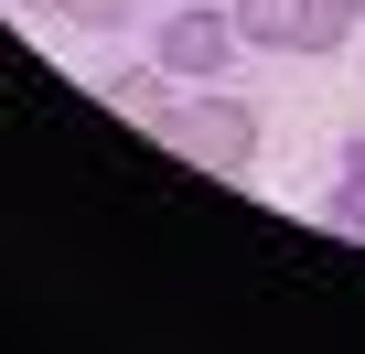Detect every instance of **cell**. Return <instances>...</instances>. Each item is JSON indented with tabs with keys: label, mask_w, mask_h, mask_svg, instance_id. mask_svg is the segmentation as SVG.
Here are the masks:
<instances>
[{
	"label": "cell",
	"mask_w": 365,
	"mask_h": 354,
	"mask_svg": "<svg viewBox=\"0 0 365 354\" xmlns=\"http://www.w3.org/2000/svg\"><path fill=\"white\" fill-rule=\"evenodd\" d=\"M344 11H354V22H365V0H344Z\"/></svg>",
	"instance_id": "obj_6"
},
{
	"label": "cell",
	"mask_w": 365,
	"mask_h": 354,
	"mask_svg": "<svg viewBox=\"0 0 365 354\" xmlns=\"http://www.w3.org/2000/svg\"><path fill=\"white\" fill-rule=\"evenodd\" d=\"M33 11H43V0H33Z\"/></svg>",
	"instance_id": "obj_7"
},
{
	"label": "cell",
	"mask_w": 365,
	"mask_h": 354,
	"mask_svg": "<svg viewBox=\"0 0 365 354\" xmlns=\"http://www.w3.org/2000/svg\"><path fill=\"white\" fill-rule=\"evenodd\" d=\"M237 11H205V0H182V11H161V33H150V65L172 76V86H205V76H226L237 65Z\"/></svg>",
	"instance_id": "obj_2"
},
{
	"label": "cell",
	"mask_w": 365,
	"mask_h": 354,
	"mask_svg": "<svg viewBox=\"0 0 365 354\" xmlns=\"http://www.w3.org/2000/svg\"><path fill=\"white\" fill-rule=\"evenodd\" d=\"M237 33L258 54H344L354 43V11H344V0H237Z\"/></svg>",
	"instance_id": "obj_3"
},
{
	"label": "cell",
	"mask_w": 365,
	"mask_h": 354,
	"mask_svg": "<svg viewBox=\"0 0 365 354\" xmlns=\"http://www.w3.org/2000/svg\"><path fill=\"white\" fill-rule=\"evenodd\" d=\"M322 226H333V236H365V129L344 140V183L322 194Z\"/></svg>",
	"instance_id": "obj_4"
},
{
	"label": "cell",
	"mask_w": 365,
	"mask_h": 354,
	"mask_svg": "<svg viewBox=\"0 0 365 354\" xmlns=\"http://www.w3.org/2000/svg\"><path fill=\"white\" fill-rule=\"evenodd\" d=\"M118 108H129V118H140V129H150V140H161V129H172V108H182V97H172V76H161V65H150V76H118Z\"/></svg>",
	"instance_id": "obj_5"
},
{
	"label": "cell",
	"mask_w": 365,
	"mask_h": 354,
	"mask_svg": "<svg viewBox=\"0 0 365 354\" xmlns=\"http://www.w3.org/2000/svg\"><path fill=\"white\" fill-rule=\"evenodd\" d=\"M258 140H269V118H258L247 97H226V86H182V108H172V129H161V150H172V161L226 172V183L258 161Z\"/></svg>",
	"instance_id": "obj_1"
}]
</instances>
